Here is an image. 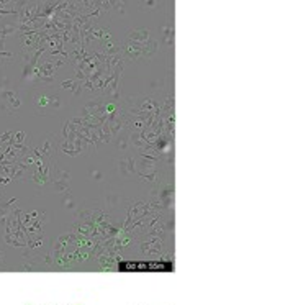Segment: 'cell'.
Segmentation results:
<instances>
[{
	"label": "cell",
	"instance_id": "1",
	"mask_svg": "<svg viewBox=\"0 0 298 305\" xmlns=\"http://www.w3.org/2000/svg\"><path fill=\"white\" fill-rule=\"evenodd\" d=\"M147 35H149V33H147L146 30H139V31H134V33H131V35H130V38H133V41H134V43H139V44H143V43L147 40Z\"/></svg>",
	"mask_w": 298,
	"mask_h": 305
},
{
	"label": "cell",
	"instance_id": "2",
	"mask_svg": "<svg viewBox=\"0 0 298 305\" xmlns=\"http://www.w3.org/2000/svg\"><path fill=\"white\" fill-rule=\"evenodd\" d=\"M0 263H2V256H0Z\"/></svg>",
	"mask_w": 298,
	"mask_h": 305
}]
</instances>
